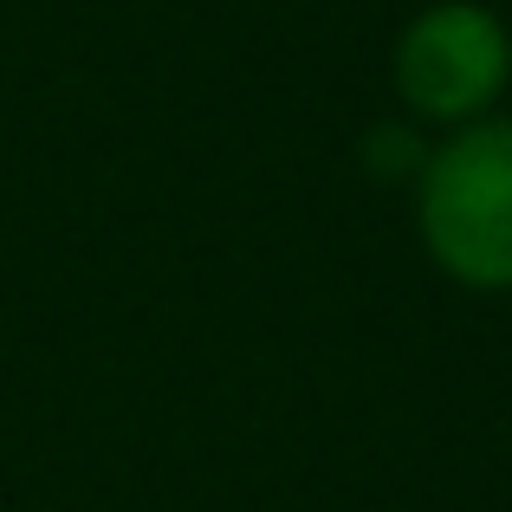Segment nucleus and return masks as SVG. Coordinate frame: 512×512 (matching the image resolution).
I'll return each mask as SVG.
<instances>
[{"mask_svg": "<svg viewBox=\"0 0 512 512\" xmlns=\"http://www.w3.org/2000/svg\"><path fill=\"white\" fill-rule=\"evenodd\" d=\"M415 234L467 292H512V117L461 124L415 175Z\"/></svg>", "mask_w": 512, "mask_h": 512, "instance_id": "nucleus-1", "label": "nucleus"}, {"mask_svg": "<svg viewBox=\"0 0 512 512\" xmlns=\"http://www.w3.org/2000/svg\"><path fill=\"white\" fill-rule=\"evenodd\" d=\"M396 104L422 124H480L512 85V33L480 0H428L389 52Z\"/></svg>", "mask_w": 512, "mask_h": 512, "instance_id": "nucleus-2", "label": "nucleus"}, {"mask_svg": "<svg viewBox=\"0 0 512 512\" xmlns=\"http://www.w3.org/2000/svg\"><path fill=\"white\" fill-rule=\"evenodd\" d=\"M363 163H370V175H383V182H415L422 163H428V150L402 117H389V124L363 130Z\"/></svg>", "mask_w": 512, "mask_h": 512, "instance_id": "nucleus-3", "label": "nucleus"}]
</instances>
